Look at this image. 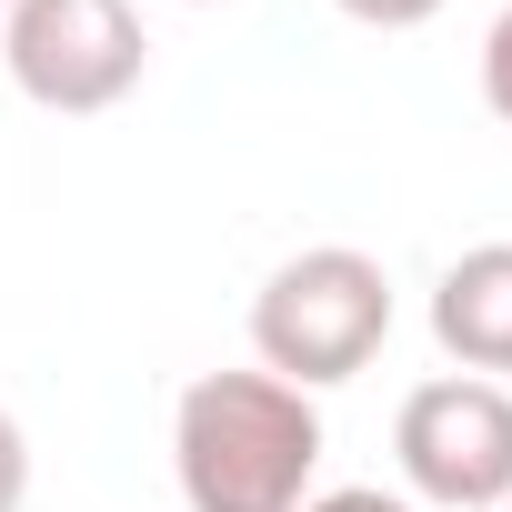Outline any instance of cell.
I'll use <instances>...</instances> for the list:
<instances>
[{"label":"cell","mask_w":512,"mask_h":512,"mask_svg":"<svg viewBox=\"0 0 512 512\" xmlns=\"http://www.w3.org/2000/svg\"><path fill=\"white\" fill-rule=\"evenodd\" d=\"M171 472L191 512H302L322 472V412L272 372H201L171 412Z\"/></svg>","instance_id":"cell-1"},{"label":"cell","mask_w":512,"mask_h":512,"mask_svg":"<svg viewBox=\"0 0 512 512\" xmlns=\"http://www.w3.org/2000/svg\"><path fill=\"white\" fill-rule=\"evenodd\" d=\"M382 342H392V282L352 241L292 251V262L251 292V352H262V372L292 382V392L352 382Z\"/></svg>","instance_id":"cell-2"},{"label":"cell","mask_w":512,"mask_h":512,"mask_svg":"<svg viewBox=\"0 0 512 512\" xmlns=\"http://www.w3.org/2000/svg\"><path fill=\"white\" fill-rule=\"evenodd\" d=\"M11 81L41 101V111H111L141 91V11L131 0H11Z\"/></svg>","instance_id":"cell-3"},{"label":"cell","mask_w":512,"mask_h":512,"mask_svg":"<svg viewBox=\"0 0 512 512\" xmlns=\"http://www.w3.org/2000/svg\"><path fill=\"white\" fill-rule=\"evenodd\" d=\"M392 452H402V482L442 512H502L512 502V392L502 382H472V372H442L402 402L392 422Z\"/></svg>","instance_id":"cell-4"},{"label":"cell","mask_w":512,"mask_h":512,"mask_svg":"<svg viewBox=\"0 0 512 512\" xmlns=\"http://www.w3.org/2000/svg\"><path fill=\"white\" fill-rule=\"evenodd\" d=\"M432 342L472 372V382H502L512 372V241H482L432 282Z\"/></svg>","instance_id":"cell-5"},{"label":"cell","mask_w":512,"mask_h":512,"mask_svg":"<svg viewBox=\"0 0 512 512\" xmlns=\"http://www.w3.org/2000/svg\"><path fill=\"white\" fill-rule=\"evenodd\" d=\"M482 101H492V121H512V11L482 31Z\"/></svg>","instance_id":"cell-6"},{"label":"cell","mask_w":512,"mask_h":512,"mask_svg":"<svg viewBox=\"0 0 512 512\" xmlns=\"http://www.w3.org/2000/svg\"><path fill=\"white\" fill-rule=\"evenodd\" d=\"M332 11H342V21H362V31H422L442 0H332Z\"/></svg>","instance_id":"cell-7"},{"label":"cell","mask_w":512,"mask_h":512,"mask_svg":"<svg viewBox=\"0 0 512 512\" xmlns=\"http://www.w3.org/2000/svg\"><path fill=\"white\" fill-rule=\"evenodd\" d=\"M31 502V442H21V422L0 412V512H21Z\"/></svg>","instance_id":"cell-8"},{"label":"cell","mask_w":512,"mask_h":512,"mask_svg":"<svg viewBox=\"0 0 512 512\" xmlns=\"http://www.w3.org/2000/svg\"><path fill=\"white\" fill-rule=\"evenodd\" d=\"M302 512H412L402 492H372V482H352V492H312Z\"/></svg>","instance_id":"cell-9"},{"label":"cell","mask_w":512,"mask_h":512,"mask_svg":"<svg viewBox=\"0 0 512 512\" xmlns=\"http://www.w3.org/2000/svg\"><path fill=\"white\" fill-rule=\"evenodd\" d=\"M191 11H211V0H191Z\"/></svg>","instance_id":"cell-10"},{"label":"cell","mask_w":512,"mask_h":512,"mask_svg":"<svg viewBox=\"0 0 512 512\" xmlns=\"http://www.w3.org/2000/svg\"><path fill=\"white\" fill-rule=\"evenodd\" d=\"M502 512H512V502H502Z\"/></svg>","instance_id":"cell-11"}]
</instances>
